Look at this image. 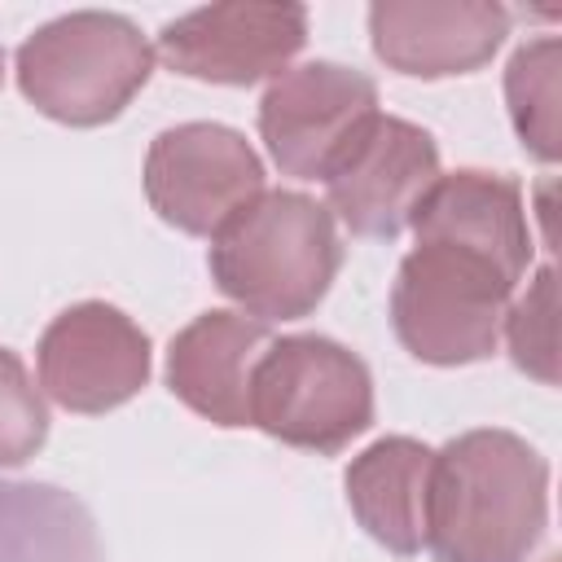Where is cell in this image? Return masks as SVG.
<instances>
[{
    "label": "cell",
    "instance_id": "1",
    "mask_svg": "<svg viewBox=\"0 0 562 562\" xmlns=\"http://www.w3.org/2000/svg\"><path fill=\"white\" fill-rule=\"evenodd\" d=\"M549 527V461L514 430H465L435 452L426 549L439 562H527Z\"/></svg>",
    "mask_w": 562,
    "mask_h": 562
},
{
    "label": "cell",
    "instance_id": "2",
    "mask_svg": "<svg viewBox=\"0 0 562 562\" xmlns=\"http://www.w3.org/2000/svg\"><path fill=\"white\" fill-rule=\"evenodd\" d=\"M342 263L329 206L299 189H263L233 215L206 250L211 281L224 299L263 325L303 321L321 307Z\"/></svg>",
    "mask_w": 562,
    "mask_h": 562
},
{
    "label": "cell",
    "instance_id": "3",
    "mask_svg": "<svg viewBox=\"0 0 562 562\" xmlns=\"http://www.w3.org/2000/svg\"><path fill=\"white\" fill-rule=\"evenodd\" d=\"M13 75L22 97L53 123L101 127L119 119L154 75V44L140 26L110 9H75L35 26Z\"/></svg>",
    "mask_w": 562,
    "mask_h": 562
},
{
    "label": "cell",
    "instance_id": "4",
    "mask_svg": "<svg viewBox=\"0 0 562 562\" xmlns=\"http://www.w3.org/2000/svg\"><path fill=\"white\" fill-rule=\"evenodd\" d=\"M250 426L285 448L334 457L373 426V373L325 334L272 338L250 373Z\"/></svg>",
    "mask_w": 562,
    "mask_h": 562
},
{
    "label": "cell",
    "instance_id": "5",
    "mask_svg": "<svg viewBox=\"0 0 562 562\" xmlns=\"http://www.w3.org/2000/svg\"><path fill=\"white\" fill-rule=\"evenodd\" d=\"M514 281L483 255L452 241H417L391 285V325L422 364H474L501 342Z\"/></svg>",
    "mask_w": 562,
    "mask_h": 562
},
{
    "label": "cell",
    "instance_id": "6",
    "mask_svg": "<svg viewBox=\"0 0 562 562\" xmlns=\"http://www.w3.org/2000/svg\"><path fill=\"white\" fill-rule=\"evenodd\" d=\"M263 193L255 145L224 123H176L149 140L145 198L154 215L189 237H215Z\"/></svg>",
    "mask_w": 562,
    "mask_h": 562
},
{
    "label": "cell",
    "instance_id": "7",
    "mask_svg": "<svg viewBox=\"0 0 562 562\" xmlns=\"http://www.w3.org/2000/svg\"><path fill=\"white\" fill-rule=\"evenodd\" d=\"M378 114V83L342 61H303L281 70L259 101V136L294 180H325L360 127Z\"/></svg>",
    "mask_w": 562,
    "mask_h": 562
},
{
    "label": "cell",
    "instance_id": "8",
    "mask_svg": "<svg viewBox=\"0 0 562 562\" xmlns=\"http://www.w3.org/2000/svg\"><path fill=\"white\" fill-rule=\"evenodd\" d=\"M149 334L114 303L83 299L48 321L35 347L40 391L66 413H110L149 382Z\"/></svg>",
    "mask_w": 562,
    "mask_h": 562
},
{
    "label": "cell",
    "instance_id": "9",
    "mask_svg": "<svg viewBox=\"0 0 562 562\" xmlns=\"http://www.w3.org/2000/svg\"><path fill=\"white\" fill-rule=\"evenodd\" d=\"M303 44H307L303 4L224 0L171 18L158 31L154 57H162L167 70L198 83L250 88L263 79L272 83L281 70H290Z\"/></svg>",
    "mask_w": 562,
    "mask_h": 562
},
{
    "label": "cell",
    "instance_id": "10",
    "mask_svg": "<svg viewBox=\"0 0 562 562\" xmlns=\"http://www.w3.org/2000/svg\"><path fill=\"white\" fill-rule=\"evenodd\" d=\"M439 180V145L426 127L373 114L347 154L325 176L329 215H338L356 237L391 241L413 224L426 189Z\"/></svg>",
    "mask_w": 562,
    "mask_h": 562
},
{
    "label": "cell",
    "instance_id": "11",
    "mask_svg": "<svg viewBox=\"0 0 562 562\" xmlns=\"http://www.w3.org/2000/svg\"><path fill=\"white\" fill-rule=\"evenodd\" d=\"M509 35V9L496 0H378L369 4L373 57L408 79L470 75L492 61Z\"/></svg>",
    "mask_w": 562,
    "mask_h": 562
},
{
    "label": "cell",
    "instance_id": "12",
    "mask_svg": "<svg viewBox=\"0 0 562 562\" xmlns=\"http://www.w3.org/2000/svg\"><path fill=\"white\" fill-rule=\"evenodd\" d=\"M413 237L417 241H452L487 263H496L514 285L531 268V224L522 206V184L505 171H483V167H461L439 176L422 206L413 211Z\"/></svg>",
    "mask_w": 562,
    "mask_h": 562
},
{
    "label": "cell",
    "instance_id": "13",
    "mask_svg": "<svg viewBox=\"0 0 562 562\" xmlns=\"http://www.w3.org/2000/svg\"><path fill=\"white\" fill-rule=\"evenodd\" d=\"M268 342V325L255 316L202 312L167 347V386L211 426H250V373Z\"/></svg>",
    "mask_w": 562,
    "mask_h": 562
},
{
    "label": "cell",
    "instance_id": "14",
    "mask_svg": "<svg viewBox=\"0 0 562 562\" xmlns=\"http://www.w3.org/2000/svg\"><path fill=\"white\" fill-rule=\"evenodd\" d=\"M430 474H435V448L413 435L373 439L360 457H351L342 474L356 522L364 527L369 540H378L395 558H417L426 549Z\"/></svg>",
    "mask_w": 562,
    "mask_h": 562
},
{
    "label": "cell",
    "instance_id": "15",
    "mask_svg": "<svg viewBox=\"0 0 562 562\" xmlns=\"http://www.w3.org/2000/svg\"><path fill=\"white\" fill-rule=\"evenodd\" d=\"M0 562H105V549L75 492L0 479Z\"/></svg>",
    "mask_w": 562,
    "mask_h": 562
},
{
    "label": "cell",
    "instance_id": "16",
    "mask_svg": "<svg viewBox=\"0 0 562 562\" xmlns=\"http://www.w3.org/2000/svg\"><path fill=\"white\" fill-rule=\"evenodd\" d=\"M558 75H562V44L558 35L527 40L514 48L505 66V105L509 123L522 140V149L536 162H558L562 140H558Z\"/></svg>",
    "mask_w": 562,
    "mask_h": 562
},
{
    "label": "cell",
    "instance_id": "17",
    "mask_svg": "<svg viewBox=\"0 0 562 562\" xmlns=\"http://www.w3.org/2000/svg\"><path fill=\"white\" fill-rule=\"evenodd\" d=\"M501 334L509 342V360L536 378L540 386H558V272L540 263L522 294L509 299Z\"/></svg>",
    "mask_w": 562,
    "mask_h": 562
},
{
    "label": "cell",
    "instance_id": "18",
    "mask_svg": "<svg viewBox=\"0 0 562 562\" xmlns=\"http://www.w3.org/2000/svg\"><path fill=\"white\" fill-rule=\"evenodd\" d=\"M48 439V404L26 364L0 347V465H26Z\"/></svg>",
    "mask_w": 562,
    "mask_h": 562
},
{
    "label": "cell",
    "instance_id": "19",
    "mask_svg": "<svg viewBox=\"0 0 562 562\" xmlns=\"http://www.w3.org/2000/svg\"><path fill=\"white\" fill-rule=\"evenodd\" d=\"M0 75H4V53H0Z\"/></svg>",
    "mask_w": 562,
    "mask_h": 562
},
{
    "label": "cell",
    "instance_id": "20",
    "mask_svg": "<svg viewBox=\"0 0 562 562\" xmlns=\"http://www.w3.org/2000/svg\"><path fill=\"white\" fill-rule=\"evenodd\" d=\"M544 562H558V558H544Z\"/></svg>",
    "mask_w": 562,
    "mask_h": 562
}]
</instances>
